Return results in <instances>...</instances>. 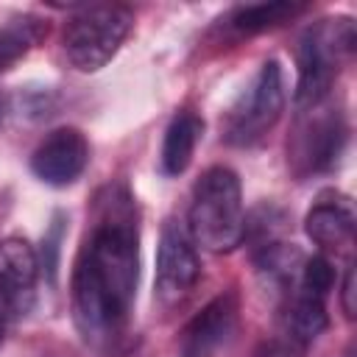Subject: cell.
Listing matches in <instances>:
<instances>
[{
	"label": "cell",
	"mask_w": 357,
	"mask_h": 357,
	"mask_svg": "<svg viewBox=\"0 0 357 357\" xmlns=\"http://www.w3.org/2000/svg\"><path fill=\"white\" fill-rule=\"evenodd\" d=\"M139 279V229L134 198L123 184L98 195L89 231L78 248L70 307L81 337L98 349H114L131 324Z\"/></svg>",
	"instance_id": "obj_1"
},
{
	"label": "cell",
	"mask_w": 357,
	"mask_h": 357,
	"mask_svg": "<svg viewBox=\"0 0 357 357\" xmlns=\"http://www.w3.org/2000/svg\"><path fill=\"white\" fill-rule=\"evenodd\" d=\"M282 112H284L282 64L276 59H268L254 73V78L240 92V98L231 103L223 123V139L234 148H251L268 137V131L279 123Z\"/></svg>",
	"instance_id": "obj_5"
},
{
	"label": "cell",
	"mask_w": 357,
	"mask_h": 357,
	"mask_svg": "<svg viewBox=\"0 0 357 357\" xmlns=\"http://www.w3.org/2000/svg\"><path fill=\"white\" fill-rule=\"evenodd\" d=\"M282 332L290 335L293 340L310 346L324 329H326V307L324 298L301 290L298 284L282 296V310H279Z\"/></svg>",
	"instance_id": "obj_12"
},
{
	"label": "cell",
	"mask_w": 357,
	"mask_h": 357,
	"mask_svg": "<svg viewBox=\"0 0 357 357\" xmlns=\"http://www.w3.org/2000/svg\"><path fill=\"white\" fill-rule=\"evenodd\" d=\"M307 354V346L293 340L290 335H276V337H268L257 346L254 357H304Z\"/></svg>",
	"instance_id": "obj_17"
},
{
	"label": "cell",
	"mask_w": 357,
	"mask_h": 357,
	"mask_svg": "<svg viewBox=\"0 0 357 357\" xmlns=\"http://www.w3.org/2000/svg\"><path fill=\"white\" fill-rule=\"evenodd\" d=\"M0 120H3V98H0Z\"/></svg>",
	"instance_id": "obj_19"
},
{
	"label": "cell",
	"mask_w": 357,
	"mask_h": 357,
	"mask_svg": "<svg viewBox=\"0 0 357 357\" xmlns=\"http://www.w3.org/2000/svg\"><path fill=\"white\" fill-rule=\"evenodd\" d=\"M254 265H257V273L262 276V282L276 290L279 296L290 293L296 284H298V273H301V265H304V254L298 245L293 243H284V240H271V243H262L257 245L254 251Z\"/></svg>",
	"instance_id": "obj_13"
},
{
	"label": "cell",
	"mask_w": 357,
	"mask_h": 357,
	"mask_svg": "<svg viewBox=\"0 0 357 357\" xmlns=\"http://www.w3.org/2000/svg\"><path fill=\"white\" fill-rule=\"evenodd\" d=\"M204 134V123L195 112H178L170 126L165 128V139H162V153H159V167L165 176H181L195 153V145Z\"/></svg>",
	"instance_id": "obj_14"
},
{
	"label": "cell",
	"mask_w": 357,
	"mask_h": 357,
	"mask_svg": "<svg viewBox=\"0 0 357 357\" xmlns=\"http://www.w3.org/2000/svg\"><path fill=\"white\" fill-rule=\"evenodd\" d=\"M187 231L195 245L226 254L243 243L245 215H243V192L240 178L231 167L215 165L201 173L192 187V201L187 212Z\"/></svg>",
	"instance_id": "obj_2"
},
{
	"label": "cell",
	"mask_w": 357,
	"mask_h": 357,
	"mask_svg": "<svg viewBox=\"0 0 357 357\" xmlns=\"http://www.w3.org/2000/svg\"><path fill=\"white\" fill-rule=\"evenodd\" d=\"M335 284V268L332 262L324 257V254H315V257H304V265H301V273H298V287L318 296V298H326V293L332 290Z\"/></svg>",
	"instance_id": "obj_16"
},
{
	"label": "cell",
	"mask_w": 357,
	"mask_h": 357,
	"mask_svg": "<svg viewBox=\"0 0 357 357\" xmlns=\"http://www.w3.org/2000/svg\"><path fill=\"white\" fill-rule=\"evenodd\" d=\"M39 257L22 237L0 240V340L17 324L36 298Z\"/></svg>",
	"instance_id": "obj_8"
},
{
	"label": "cell",
	"mask_w": 357,
	"mask_h": 357,
	"mask_svg": "<svg viewBox=\"0 0 357 357\" xmlns=\"http://www.w3.org/2000/svg\"><path fill=\"white\" fill-rule=\"evenodd\" d=\"M134 25V14L117 3L81 6L61 31V50L78 73L106 67Z\"/></svg>",
	"instance_id": "obj_4"
},
{
	"label": "cell",
	"mask_w": 357,
	"mask_h": 357,
	"mask_svg": "<svg viewBox=\"0 0 357 357\" xmlns=\"http://www.w3.org/2000/svg\"><path fill=\"white\" fill-rule=\"evenodd\" d=\"M86 165H89V142L73 126H61L50 131L31 153L33 176L50 187L73 184L86 170Z\"/></svg>",
	"instance_id": "obj_10"
},
{
	"label": "cell",
	"mask_w": 357,
	"mask_h": 357,
	"mask_svg": "<svg viewBox=\"0 0 357 357\" xmlns=\"http://www.w3.org/2000/svg\"><path fill=\"white\" fill-rule=\"evenodd\" d=\"M304 231L321 248H335L337 251L343 245H351V237H354L351 201L340 192L321 195L304 218Z\"/></svg>",
	"instance_id": "obj_11"
},
{
	"label": "cell",
	"mask_w": 357,
	"mask_h": 357,
	"mask_svg": "<svg viewBox=\"0 0 357 357\" xmlns=\"http://www.w3.org/2000/svg\"><path fill=\"white\" fill-rule=\"evenodd\" d=\"M349 126L340 109L326 106V100L301 109L296 131L287 142V162L298 178L332 170L346 148Z\"/></svg>",
	"instance_id": "obj_6"
},
{
	"label": "cell",
	"mask_w": 357,
	"mask_h": 357,
	"mask_svg": "<svg viewBox=\"0 0 357 357\" xmlns=\"http://www.w3.org/2000/svg\"><path fill=\"white\" fill-rule=\"evenodd\" d=\"M201 279V259L195 251V240L187 231V223L167 218L156 245V276H153V298L159 307L173 310L190 298Z\"/></svg>",
	"instance_id": "obj_7"
},
{
	"label": "cell",
	"mask_w": 357,
	"mask_h": 357,
	"mask_svg": "<svg viewBox=\"0 0 357 357\" xmlns=\"http://www.w3.org/2000/svg\"><path fill=\"white\" fill-rule=\"evenodd\" d=\"M340 304L346 318H354V262L349 259L346 265V279H343V290H340Z\"/></svg>",
	"instance_id": "obj_18"
},
{
	"label": "cell",
	"mask_w": 357,
	"mask_h": 357,
	"mask_svg": "<svg viewBox=\"0 0 357 357\" xmlns=\"http://www.w3.org/2000/svg\"><path fill=\"white\" fill-rule=\"evenodd\" d=\"M240 301L234 290L215 296L184 329L178 357H220L237 335Z\"/></svg>",
	"instance_id": "obj_9"
},
{
	"label": "cell",
	"mask_w": 357,
	"mask_h": 357,
	"mask_svg": "<svg viewBox=\"0 0 357 357\" xmlns=\"http://www.w3.org/2000/svg\"><path fill=\"white\" fill-rule=\"evenodd\" d=\"M304 11V3H290V0H276V3H248L237 6L226 17V28H231L237 36H251L262 33L268 28H276L296 14Z\"/></svg>",
	"instance_id": "obj_15"
},
{
	"label": "cell",
	"mask_w": 357,
	"mask_h": 357,
	"mask_svg": "<svg viewBox=\"0 0 357 357\" xmlns=\"http://www.w3.org/2000/svg\"><path fill=\"white\" fill-rule=\"evenodd\" d=\"M354 45H357V31L351 17H324L301 33L296 50L298 109H310L329 98L337 73L354 56Z\"/></svg>",
	"instance_id": "obj_3"
}]
</instances>
